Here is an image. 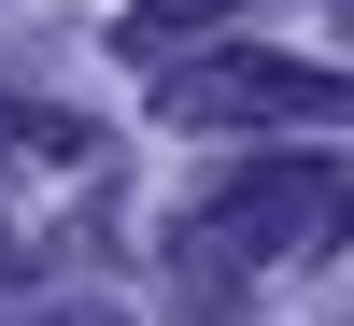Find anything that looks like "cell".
Returning <instances> with one entry per match:
<instances>
[{"label":"cell","instance_id":"3","mask_svg":"<svg viewBox=\"0 0 354 326\" xmlns=\"http://www.w3.org/2000/svg\"><path fill=\"white\" fill-rule=\"evenodd\" d=\"M227 15H241V0H128L113 43H128V57H170V43H198V28H227Z\"/></svg>","mask_w":354,"mask_h":326},{"label":"cell","instance_id":"4","mask_svg":"<svg viewBox=\"0 0 354 326\" xmlns=\"http://www.w3.org/2000/svg\"><path fill=\"white\" fill-rule=\"evenodd\" d=\"M0 326H128L113 298H57V312H0Z\"/></svg>","mask_w":354,"mask_h":326},{"label":"cell","instance_id":"2","mask_svg":"<svg viewBox=\"0 0 354 326\" xmlns=\"http://www.w3.org/2000/svg\"><path fill=\"white\" fill-rule=\"evenodd\" d=\"M170 128H354V71L326 57H213V71L156 85Z\"/></svg>","mask_w":354,"mask_h":326},{"label":"cell","instance_id":"1","mask_svg":"<svg viewBox=\"0 0 354 326\" xmlns=\"http://www.w3.org/2000/svg\"><path fill=\"white\" fill-rule=\"evenodd\" d=\"M340 227H354V185L326 156H255V170H227V185L170 227V298H185V312H227V298H255L283 255L340 242Z\"/></svg>","mask_w":354,"mask_h":326}]
</instances>
